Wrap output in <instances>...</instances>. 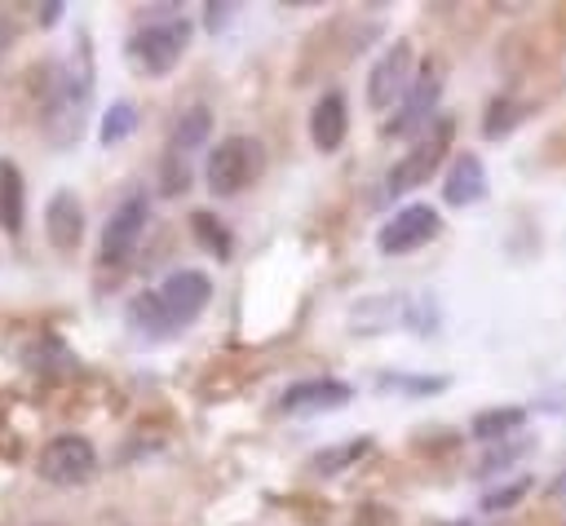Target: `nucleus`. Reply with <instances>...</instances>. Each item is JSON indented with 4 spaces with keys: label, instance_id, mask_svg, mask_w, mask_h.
<instances>
[{
    "label": "nucleus",
    "instance_id": "26",
    "mask_svg": "<svg viewBox=\"0 0 566 526\" xmlns=\"http://www.w3.org/2000/svg\"><path fill=\"white\" fill-rule=\"evenodd\" d=\"M9 44H13V27H9L4 18H0V57L9 53Z\"/></svg>",
    "mask_w": 566,
    "mask_h": 526
},
{
    "label": "nucleus",
    "instance_id": "7",
    "mask_svg": "<svg viewBox=\"0 0 566 526\" xmlns=\"http://www.w3.org/2000/svg\"><path fill=\"white\" fill-rule=\"evenodd\" d=\"M416 49L407 40H394L367 71V106L371 111H398L402 97L411 93L416 84Z\"/></svg>",
    "mask_w": 566,
    "mask_h": 526
},
{
    "label": "nucleus",
    "instance_id": "18",
    "mask_svg": "<svg viewBox=\"0 0 566 526\" xmlns=\"http://www.w3.org/2000/svg\"><path fill=\"white\" fill-rule=\"evenodd\" d=\"M526 424V407H486V411H478L473 415V438H482V442H495V438H509L513 429H522Z\"/></svg>",
    "mask_w": 566,
    "mask_h": 526
},
{
    "label": "nucleus",
    "instance_id": "19",
    "mask_svg": "<svg viewBox=\"0 0 566 526\" xmlns=\"http://www.w3.org/2000/svg\"><path fill=\"white\" fill-rule=\"evenodd\" d=\"M376 385H380V389H394V393H402V398H433V393H438V389H447L451 380H447V376H407V371H385Z\"/></svg>",
    "mask_w": 566,
    "mask_h": 526
},
{
    "label": "nucleus",
    "instance_id": "4",
    "mask_svg": "<svg viewBox=\"0 0 566 526\" xmlns=\"http://www.w3.org/2000/svg\"><path fill=\"white\" fill-rule=\"evenodd\" d=\"M451 133H455V124H451L447 115H438V119L389 164V172H385V194L398 199V194H411L416 186H424V181L442 168L447 146H451Z\"/></svg>",
    "mask_w": 566,
    "mask_h": 526
},
{
    "label": "nucleus",
    "instance_id": "21",
    "mask_svg": "<svg viewBox=\"0 0 566 526\" xmlns=\"http://www.w3.org/2000/svg\"><path fill=\"white\" fill-rule=\"evenodd\" d=\"M190 230H195V239H199V243H203L212 256H221V261L230 256L234 239H230V230H226V225H221L212 212H190Z\"/></svg>",
    "mask_w": 566,
    "mask_h": 526
},
{
    "label": "nucleus",
    "instance_id": "13",
    "mask_svg": "<svg viewBox=\"0 0 566 526\" xmlns=\"http://www.w3.org/2000/svg\"><path fill=\"white\" fill-rule=\"evenodd\" d=\"M44 234L57 252H75L84 239V208L75 199V190H53L44 203Z\"/></svg>",
    "mask_w": 566,
    "mask_h": 526
},
{
    "label": "nucleus",
    "instance_id": "23",
    "mask_svg": "<svg viewBox=\"0 0 566 526\" xmlns=\"http://www.w3.org/2000/svg\"><path fill=\"white\" fill-rule=\"evenodd\" d=\"M522 495H531V477H513V482L486 491V495H482V513H509V508L522 504Z\"/></svg>",
    "mask_w": 566,
    "mask_h": 526
},
{
    "label": "nucleus",
    "instance_id": "12",
    "mask_svg": "<svg viewBox=\"0 0 566 526\" xmlns=\"http://www.w3.org/2000/svg\"><path fill=\"white\" fill-rule=\"evenodd\" d=\"M354 398V389L336 376H314V380H296L287 385V393L279 398V407L287 415H323V411H340Z\"/></svg>",
    "mask_w": 566,
    "mask_h": 526
},
{
    "label": "nucleus",
    "instance_id": "25",
    "mask_svg": "<svg viewBox=\"0 0 566 526\" xmlns=\"http://www.w3.org/2000/svg\"><path fill=\"white\" fill-rule=\"evenodd\" d=\"M230 13H234V4H208V18H203V22H208V31H221Z\"/></svg>",
    "mask_w": 566,
    "mask_h": 526
},
{
    "label": "nucleus",
    "instance_id": "17",
    "mask_svg": "<svg viewBox=\"0 0 566 526\" xmlns=\"http://www.w3.org/2000/svg\"><path fill=\"white\" fill-rule=\"evenodd\" d=\"M208 137H212V115H208V106H186V111L177 115V124H172L168 150L190 159L199 146H208Z\"/></svg>",
    "mask_w": 566,
    "mask_h": 526
},
{
    "label": "nucleus",
    "instance_id": "22",
    "mask_svg": "<svg viewBox=\"0 0 566 526\" xmlns=\"http://www.w3.org/2000/svg\"><path fill=\"white\" fill-rule=\"evenodd\" d=\"M133 128H137V111H133V102H111V111H106L102 124H97V137H102V146H119Z\"/></svg>",
    "mask_w": 566,
    "mask_h": 526
},
{
    "label": "nucleus",
    "instance_id": "1",
    "mask_svg": "<svg viewBox=\"0 0 566 526\" xmlns=\"http://www.w3.org/2000/svg\"><path fill=\"white\" fill-rule=\"evenodd\" d=\"M208 301H212V278L203 270H172L150 292L128 301L124 323L137 340H164V336H177L181 327H190Z\"/></svg>",
    "mask_w": 566,
    "mask_h": 526
},
{
    "label": "nucleus",
    "instance_id": "8",
    "mask_svg": "<svg viewBox=\"0 0 566 526\" xmlns=\"http://www.w3.org/2000/svg\"><path fill=\"white\" fill-rule=\"evenodd\" d=\"M35 473L53 486H84L93 473H97V451L88 438L80 433H57L40 446V460H35Z\"/></svg>",
    "mask_w": 566,
    "mask_h": 526
},
{
    "label": "nucleus",
    "instance_id": "5",
    "mask_svg": "<svg viewBox=\"0 0 566 526\" xmlns=\"http://www.w3.org/2000/svg\"><path fill=\"white\" fill-rule=\"evenodd\" d=\"M261 168H265L261 141H256V137H243V133H230V137H221V141L208 150V159H203V181H208L212 194L230 199V194L248 190V186L261 177Z\"/></svg>",
    "mask_w": 566,
    "mask_h": 526
},
{
    "label": "nucleus",
    "instance_id": "3",
    "mask_svg": "<svg viewBox=\"0 0 566 526\" xmlns=\"http://www.w3.org/2000/svg\"><path fill=\"white\" fill-rule=\"evenodd\" d=\"M186 44H190V18L177 13L172 4H164L159 18H146V22L133 31L128 57H133L137 71H146V75L159 80V75H168V71L181 62Z\"/></svg>",
    "mask_w": 566,
    "mask_h": 526
},
{
    "label": "nucleus",
    "instance_id": "10",
    "mask_svg": "<svg viewBox=\"0 0 566 526\" xmlns=\"http://www.w3.org/2000/svg\"><path fill=\"white\" fill-rule=\"evenodd\" d=\"M146 221H150V194L146 190H128L115 208H111V217H106V230H102V261H124L133 248H137V239L146 234Z\"/></svg>",
    "mask_w": 566,
    "mask_h": 526
},
{
    "label": "nucleus",
    "instance_id": "16",
    "mask_svg": "<svg viewBox=\"0 0 566 526\" xmlns=\"http://www.w3.org/2000/svg\"><path fill=\"white\" fill-rule=\"evenodd\" d=\"M27 217V186H22V168L13 159L0 155V230L18 234Z\"/></svg>",
    "mask_w": 566,
    "mask_h": 526
},
{
    "label": "nucleus",
    "instance_id": "6",
    "mask_svg": "<svg viewBox=\"0 0 566 526\" xmlns=\"http://www.w3.org/2000/svg\"><path fill=\"white\" fill-rule=\"evenodd\" d=\"M349 327L354 332H398V327H411V332H433V305L424 296H367L349 309Z\"/></svg>",
    "mask_w": 566,
    "mask_h": 526
},
{
    "label": "nucleus",
    "instance_id": "24",
    "mask_svg": "<svg viewBox=\"0 0 566 526\" xmlns=\"http://www.w3.org/2000/svg\"><path fill=\"white\" fill-rule=\"evenodd\" d=\"M186 155H164V194H177V190H186Z\"/></svg>",
    "mask_w": 566,
    "mask_h": 526
},
{
    "label": "nucleus",
    "instance_id": "9",
    "mask_svg": "<svg viewBox=\"0 0 566 526\" xmlns=\"http://www.w3.org/2000/svg\"><path fill=\"white\" fill-rule=\"evenodd\" d=\"M438 230H442L438 208H429V203H407V208H398V212L376 230V248H380L385 256H407V252L424 248L429 239H438Z\"/></svg>",
    "mask_w": 566,
    "mask_h": 526
},
{
    "label": "nucleus",
    "instance_id": "15",
    "mask_svg": "<svg viewBox=\"0 0 566 526\" xmlns=\"http://www.w3.org/2000/svg\"><path fill=\"white\" fill-rule=\"evenodd\" d=\"M482 194H486V168H482V159H478L473 150L455 155L451 168H447V181H442V199H447L451 208H469V203H478Z\"/></svg>",
    "mask_w": 566,
    "mask_h": 526
},
{
    "label": "nucleus",
    "instance_id": "2",
    "mask_svg": "<svg viewBox=\"0 0 566 526\" xmlns=\"http://www.w3.org/2000/svg\"><path fill=\"white\" fill-rule=\"evenodd\" d=\"M88 115H93V49L80 35L75 49L53 66V75L44 84L40 128L57 150H66V146H75L84 137Z\"/></svg>",
    "mask_w": 566,
    "mask_h": 526
},
{
    "label": "nucleus",
    "instance_id": "14",
    "mask_svg": "<svg viewBox=\"0 0 566 526\" xmlns=\"http://www.w3.org/2000/svg\"><path fill=\"white\" fill-rule=\"evenodd\" d=\"M345 128H349V111H345V93H323L318 102H314V111H310V141L323 150V155H332V150H340V141H345Z\"/></svg>",
    "mask_w": 566,
    "mask_h": 526
},
{
    "label": "nucleus",
    "instance_id": "20",
    "mask_svg": "<svg viewBox=\"0 0 566 526\" xmlns=\"http://www.w3.org/2000/svg\"><path fill=\"white\" fill-rule=\"evenodd\" d=\"M367 451H371V442H367V438H354V442H340V446H327V451H318L310 464H314V473L332 477V473H340V469L358 464Z\"/></svg>",
    "mask_w": 566,
    "mask_h": 526
},
{
    "label": "nucleus",
    "instance_id": "11",
    "mask_svg": "<svg viewBox=\"0 0 566 526\" xmlns=\"http://www.w3.org/2000/svg\"><path fill=\"white\" fill-rule=\"evenodd\" d=\"M438 97H442V71H438V62H424L411 93L394 111V119H385V137H411V133L429 128V119L438 115Z\"/></svg>",
    "mask_w": 566,
    "mask_h": 526
}]
</instances>
